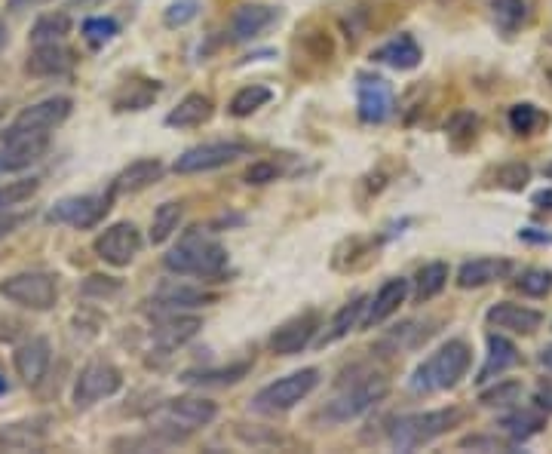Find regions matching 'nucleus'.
I'll return each mask as SVG.
<instances>
[{
	"mask_svg": "<svg viewBox=\"0 0 552 454\" xmlns=\"http://www.w3.org/2000/svg\"><path fill=\"white\" fill-rule=\"evenodd\" d=\"M163 267L178 277H203L218 280L227 270V252L218 240H212L200 227H191L178 237V243L166 252Z\"/></svg>",
	"mask_w": 552,
	"mask_h": 454,
	"instance_id": "1",
	"label": "nucleus"
},
{
	"mask_svg": "<svg viewBox=\"0 0 552 454\" xmlns=\"http://www.w3.org/2000/svg\"><path fill=\"white\" fill-rule=\"evenodd\" d=\"M473 362V350L467 341H448L442 344L430 359H424L418 369H414L408 390L411 393H442L460 384V378H467Z\"/></svg>",
	"mask_w": 552,
	"mask_h": 454,
	"instance_id": "2",
	"label": "nucleus"
},
{
	"mask_svg": "<svg viewBox=\"0 0 552 454\" xmlns=\"http://www.w3.org/2000/svg\"><path fill=\"white\" fill-rule=\"evenodd\" d=\"M460 421H464V412H460V408H436V412L399 415L390 424L387 436H390V445L396 451H414V448H424V445L436 442Z\"/></svg>",
	"mask_w": 552,
	"mask_h": 454,
	"instance_id": "3",
	"label": "nucleus"
},
{
	"mask_svg": "<svg viewBox=\"0 0 552 454\" xmlns=\"http://www.w3.org/2000/svg\"><path fill=\"white\" fill-rule=\"evenodd\" d=\"M316 387H319V369H301L261 387L252 399V408L258 415H283V412H292L298 402H304Z\"/></svg>",
	"mask_w": 552,
	"mask_h": 454,
	"instance_id": "4",
	"label": "nucleus"
},
{
	"mask_svg": "<svg viewBox=\"0 0 552 454\" xmlns=\"http://www.w3.org/2000/svg\"><path fill=\"white\" fill-rule=\"evenodd\" d=\"M71 108H74V102L68 96L43 99V102L25 108L10 123L4 129V135H0V142H7V139H50V132L71 117Z\"/></svg>",
	"mask_w": 552,
	"mask_h": 454,
	"instance_id": "5",
	"label": "nucleus"
},
{
	"mask_svg": "<svg viewBox=\"0 0 552 454\" xmlns=\"http://www.w3.org/2000/svg\"><path fill=\"white\" fill-rule=\"evenodd\" d=\"M0 295L25 310H53L59 301V283L46 270H22L0 283Z\"/></svg>",
	"mask_w": 552,
	"mask_h": 454,
	"instance_id": "6",
	"label": "nucleus"
},
{
	"mask_svg": "<svg viewBox=\"0 0 552 454\" xmlns=\"http://www.w3.org/2000/svg\"><path fill=\"white\" fill-rule=\"evenodd\" d=\"M218 418V405L212 399L203 396H178L169 399L163 408H157L154 421L160 424L157 430H169L175 439H181V433H194L200 427H209Z\"/></svg>",
	"mask_w": 552,
	"mask_h": 454,
	"instance_id": "7",
	"label": "nucleus"
},
{
	"mask_svg": "<svg viewBox=\"0 0 552 454\" xmlns=\"http://www.w3.org/2000/svg\"><path fill=\"white\" fill-rule=\"evenodd\" d=\"M390 393V381L381 378V375H368L365 381L353 384L350 390L338 393L329 405H326V418L332 424H347V421H356L362 418L365 412H372V408Z\"/></svg>",
	"mask_w": 552,
	"mask_h": 454,
	"instance_id": "8",
	"label": "nucleus"
},
{
	"mask_svg": "<svg viewBox=\"0 0 552 454\" xmlns=\"http://www.w3.org/2000/svg\"><path fill=\"white\" fill-rule=\"evenodd\" d=\"M123 387V372L108 359H92L80 369L77 381H74V405L77 408H89L114 393H120Z\"/></svg>",
	"mask_w": 552,
	"mask_h": 454,
	"instance_id": "9",
	"label": "nucleus"
},
{
	"mask_svg": "<svg viewBox=\"0 0 552 454\" xmlns=\"http://www.w3.org/2000/svg\"><path fill=\"white\" fill-rule=\"evenodd\" d=\"M114 194H83V197H65L59 200L50 212H46V221L50 224H68L77 227V231H86V227H96L108 209H111Z\"/></svg>",
	"mask_w": 552,
	"mask_h": 454,
	"instance_id": "10",
	"label": "nucleus"
},
{
	"mask_svg": "<svg viewBox=\"0 0 552 454\" xmlns=\"http://www.w3.org/2000/svg\"><path fill=\"white\" fill-rule=\"evenodd\" d=\"M249 154V148L243 142H206V145H197V148H188L184 151L172 169L178 175H194V172H212V169H221L227 163H234L237 157Z\"/></svg>",
	"mask_w": 552,
	"mask_h": 454,
	"instance_id": "11",
	"label": "nucleus"
},
{
	"mask_svg": "<svg viewBox=\"0 0 552 454\" xmlns=\"http://www.w3.org/2000/svg\"><path fill=\"white\" fill-rule=\"evenodd\" d=\"M142 252V234L132 221H117L96 237V255L111 267H129Z\"/></svg>",
	"mask_w": 552,
	"mask_h": 454,
	"instance_id": "12",
	"label": "nucleus"
},
{
	"mask_svg": "<svg viewBox=\"0 0 552 454\" xmlns=\"http://www.w3.org/2000/svg\"><path fill=\"white\" fill-rule=\"evenodd\" d=\"M356 102H359V117L365 123H384L396 111V99H393L390 83L384 77H372V74H362L359 77Z\"/></svg>",
	"mask_w": 552,
	"mask_h": 454,
	"instance_id": "13",
	"label": "nucleus"
},
{
	"mask_svg": "<svg viewBox=\"0 0 552 454\" xmlns=\"http://www.w3.org/2000/svg\"><path fill=\"white\" fill-rule=\"evenodd\" d=\"M319 326H322L319 313L316 310H304V313L292 316V320H286L280 329L270 335V350L276 356H295L304 347H310V341L319 332Z\"/></svg>",
	"mask_w": 552,
	"mask_h": 454,
	"instance_id": "14",
	"label": "nucleus"
},
{
	"mask_svg": "<svg viewBox=\"0 0 552 454\" xmlns=\"http://www.w3.org/2000/svg\"><path fill=\"white\" fill-rule=\"evenodd\" d=\"M488 326L500 329V332H513V335H531L543 326V313L525 304H513V301H500L485 313Z\"/></svg>",
	"mask_w": 552,
	"mask_h": 454,
	"instance_id": "15",
	"label": "nucleus"
},
{
	"mask_svg": "<svg viewBox=\"0 0 552 454\" xmlns=\"http://www.w3.org/2000/svg\"><path fill=\"white\" fill-rule=\"evenodd\" d=\"M50 341L46 338H28L25 344L16 347L13 353V366H16V375L28 384V387H37L46 375V369H50Z\"/></svg>",
	"mask_w": 552,
	"mask_h": 454,
	"instance_id": "16",
	"label": "nucleus"
},
{
	"mask_svg": "<svg viewBox=\"0 0 552 454\" xmlns=\"http://www.w3.org/2000/svg\"><path fill=\"white\" fill-rule=\"evenodd\" d=\"M405 298H408V280H405V277H393V280H387V283L378 289V295L365 304L362 326H365V329L381 326L384 320H390V316L405 304Z\"/></svg>",
	"mask_w": 552,
	"mask_h": 454,
	"instance_id": "17",
	"label": "nucleus"
},
{
	"mask_svg": "<svg viewBox=\"0 0 552 454\" xmlns=\"http://www.w3.org/2000/svg\"><path fill=\"white\" fill-rule=\"evenodd\" d=\"M510 274H513V261H506V258H473L467 264H460L457 286L460 289H482V286L506 280Z\"/></svg>",
	"mask_w": 552,
	"mask_h": 454,
	"instance_id": "18",
	"label": "nucleus"
},
{
	"mask_svg": "<svg viewBox=\"0 0 552 454\" xmlns=\"http://www.w3.org/2000/svg\"><path fill=\"white\" fill-rule=\"evenodd\" d=\"M276 19H280V13H276L273 7H267V4H243V7L234 10V16H230V40L234 43L255 40Z\"/></svg>",
	"mask_w": 552,
	"mask_h": 454,
	"instance_id": "19",
	"label": "nucleus"
},
{
	"mask_svg": "<svg viewBox=\"0 0 552 454\" xmlns=\"http://www.w3.org/2000/svg\"><path fill=\"white\" fill-rule=\"evenodd\" d=\"M46 148H50V139H7V142H0V175H13V172L34 166L46 154Z\"/></svg>",
	"mask_w": 552,
	"mask_h": 454,
	"instance_id": "20",
	"label": "nucleus"
},
{
	"mask_svg": "<svg viewBox=\"0 0 552 454\" xmlns=\"http://www.w3.org/2000/svg\"><path fill=\"white\" fill-rule=\"evenodd\" d=\"M163 178V163L154 157H148V160H135V163H129L117 178H114V185H111V194L114 197H123V194H138V191H145V188H151L154 181H160Z\"/></svg>",
	"mask_w": 552,
	"mask_h": 454,
	"instance_id": "21",
	"label": "nucleus"
},
{
	"mask_svg": "<svg viewBox=\"0 0 552 454\" xmlns=\"http://www.w3.org/2000/svg\"><path fill=\"white\" fill-rule=\"evenodd\" d=\"M154 304L166 313H175V310H197V307H206V304H215V295L212 292H203L197 286H184V283H163L157 292H154Z\"/></svg>",
	"mask_w": 552,
	"mask_h": 454,
	"instance_id": "22",
	"label": "nucleus"
},
{
	"mask_svg": "<svg viewBox=\"0 0 552 454\" xmlns=\"http://www.w3.org/2000/svg\"><path fill=\"white\" fill-rule=\"evenodd\" d=\"M71 65H74V56H71V50L62 47V40H59V43H37L25 68L34 77H59V74H68Z\"/></svg>",
	"mask_w": 552,
	"mask_h": 454,
	"instance_id": "23",
	"label": "nucleus"
},
{
	"mask_svg": "<svg viewBox=\"0 0 552 454\" xmlns=\"http://www.w3.org/2000/svg\"><path fill=\"white\" fill-rule=\"evenodd\" d=\"M519 362V347L503 338V335H488V356H485V366L479 369L476 384H488L497 381L500 375H506Z\"/></svg>",
	"mask_w": 552,
	"mask_h": 454,
	"instance_id": "24",
	"label": "nucleus"
},
{
	"mask_svg": "<svg viewBox=\"0 0 552 454\" xmlns=\"http://www.w3.org/2000/svg\"><path fill=\"white\" fill-rule=\"evenodd\" d=\"M203 329V320L200 316H184V313H169L166 320H160L157 326H154V341L163 347V350H175V347H181V344H188L197 332Z\"/></svg>",
	"mask_w": 552,
	"mask_h": 454,
	"instance_id": "25",
	"label": "nucleus"
},
{
	"mask_svg": "<svg viewBox=\"0 0 552 454\" xmlns=\"http://www.w3.org/2000/svg\"><path fill=\"white\" fill-rule=\"evenodd\" d=\"M372 59L381 62V65H390V68H396V71H411V68L421 65L424 56H421L418 40H414L411 34H399V37L387 40L384 47H378V50L372 53Z\"/></svg>",
	"mask_w": 552,
	"mask_h": 454,
	"instance_id": "26",
	"label": "nucleus"
},
{
	"mask_svg": "<svg viewBox=\"0 0 552 454\" xmlns=\"http://www.w3.org/2000/svg\"><path fill=\"white\" fill-rule=\"evenodd\" d=\"M497 427L506 433V439L522 445L546 427V412H540V408H513L497 421Z\"/></svg>",
	"mask_w": 552,
	"mask_h": 454,
	"instance_id": "27",
	"label": "nucleus"
},
{
	"mask_svg": "<svg viewBox=\"0 0 552 454\" xmlns=\"http://www.w3.org/2000/svg\"><path fill=\"white\" fill-rule=\"evenodd\" d=\"M212 99L203 96V93H191L184 96L169 114H166V126L172 129H191V126H203L209 117H212Z\"/></svg>",
	"mask_w": 552,
	"mask_h": 454,
	"instance_id": "28",
	"label": "nucleus"
},
{
	"mask_svg": "<svg viewBox=\"0 0 552 454\" xmlns=\"http://www.w3.org/2000/svg\"><path fill=\"white\" fill-rule=\"evenodd\" d=\"M252 362H237V366L227 369H206V372H184V384H197V387H224V384H237L249 375Z\"/></svg>",
	"mask_w": 552,
	"mask_h": 454,
	"instance_id": "29",
	"label": "nucleus"
},
{
	"mask_svg": "<svg viewBox=\"0 0 552 454\" xmlns=\"http://www.w3.org/2000/svg\"><path fill=\"white\" fill-rule=\"evenodd\" d=\"M365 304L368 298L365 295H356L353 301H347L338 313H335V320H332V329L329 335L322 338V344H332V341H341L344 335H350L356 326H362V313H365Z\"/></svg>",
	"mask_w": 552,
	"mask_h": 454,
	"instance_id": "30",
	"label": "nucleus"
},
{
	"mask_svg": "<svg viewBox=\"0 0 552 454\" xmlns=\"http://www.w3.org/2000/svg\"><path fill=\"white\" fill-rule=\"evenodd\" d=\"M445 286H448V264L445 261L424 264L418 270V280H414V298H418L421 304L424 301H433Z\"/></svg>",
	"mask_w": 552,
	"mask_h": 454,
	"instance_id": "31",
	"label": "nucleus"
},
{
	"mask_svg": "<svg viewBox=\"0 0 552 454\" xmlns=\"http://www.w3.org/2000/svg\"><path fill=\"white\" fill-rule=\"evenodd\" d=\"M181 215H184V206L181 203H163V206H157V212L151 218V234H148V240L154 246H163L178 231Z\"/></svg>",
	"mask_w": 552,
	"mask_h": 454,
	"instance_id": "32",
	"label": "nucleus"
},
{
	"mask_svg": "<svg viewBox=\"0 0 552 454\" xmlns=\"http://www.w3.org/2000/svg\"><path fill=\"white\" fill-rule=\"evenodd\" d=\"M491 13L503 34H513L528 22V0H491Z\"/></svg>",
	"mask_w": 552,
	"mask_h": 454,
	"instance_id": "33",
	"label": "nucleus"
},
{
	"mask_svg": "<svg viewBox=\"0 0 552 454\" xmlns=\"http://www.w3.org/2000/svg\"><path fill=\"white\" fill-rule=\"evenodd\" d=\"M71 31V16L68 13H46L34 22L31 40L34 43H59Z\"/></svg>",
	"mask_w": 552,
	"mask_h": 454,
	"instance_id": "34",
	"label": "nucleus"
},
{
	"mask_svg": "<svg viewBox=\"0 0 552 454\" xmlns=\"http://www.w3.org/2000/svg\"><path fill=\"white\" fill-rule=\"evenodd\" d=\"M273 99V93L267 86H261V83H252V86H243L240 93L230 99V114L234 117H249V114H255L258 108H264L267 102Z\"/></svg>",
	"mask_w": 552,
	"mask_h": 454,
	"instance_id": "35",
	"label": "nucleus"
},
{
	"mask_svg": "<svg viewBox=\"0 0 552 454\" xmlns=\"http://www.w3.org/2000/svg\"><path fill=\"white\" fill-rule=\"evenodd\" d=\"M516 289L528 298H546L552 292V270H543V267L522 270L519 280H516Z\"/></svg>",
	"mask_w": 552,
	"mask_h": 454,
	"instance_id": "36",
	"label": "nucleus"
},
{
	"mask_svg": "<svg viewBox=\"0 0 552 454\" xmlns=\"http://www.w3.org/2000/svg\"><path fill=\"white\" fill-rule=\"evenodd\" d=\"M40 188V178H22V181H7L0 185V209H16L25 200H31Z\"/></svg>",
	"mask_w": 552,
	"mask_h": 454,
	"instance_id": "37",
	"label": "nucleus"
},
{
	"mask_svg": "<svg viewBox=\"0 0 552 454\" xmlns=\"http://www.w3.org/2000/svg\"><path fill=\"white\" fill-rule=\"evenodd\" d=\"M117 31H120V25L111 16H92L83 22V37H86L89 47H105V43H111L117 37Z\"/></svg>",
	"mask_w": 552,
	"mask_h": 454,
	"instance_id": "38",
	"label": "nucleus"
},
{
	"mask_svg": "<svg viewBox=\"0 0 552 454\" xmlns=\"http://www.w3.org/2000/svg\"><path fill=\"white\" fill-rule=\"evenodd\" d=\"M132 93H126V99H117V111H145L157 96H160V83H132Z\"/></svg>",
	"mask_w": 552,
	"mask_h": 454,
	"instance_id": "39",
	"label": "nucleus"
},
{
	"mask_svg": "<svg viewBox=\"0 0 552 454\" xmlns=\"http://www.w3.org/2000/svg\"><path fill=\"white\" fill-rule=\"evenodd\" d=\"M519 396H522V384L519 381H497L491 390H482L479 393V402L485 408H503V405L519 402Z\"/></svg>",
	"mask_w": 552,
	"mask_h": 454,
	"instance_id": "40",
	"label": "nucleus"
},
{
	"mask_svg": "<svg viewBox=\"0 0 552 454\" xmlns=\"http://www.w3.org/2000/svg\"><path fill=\"white\" fill-rule=\"evenodd\" d=\"M540 123H543V114H540L537 105L522 102V105H513V108H510V129H513L516 135H531Z\"/></svg>",
	"mask_w": 552,
	"mask_h": 454,
	"instance_id": "41",
	"label": "nucleus"
},
{
	"mask_svg": "<svg viewBox=\"0 0 552 454\" xmlns=\"http://www.w3.org/2000/svg\"><path fill=\"white\" fill-rule=\"evenodd\" d=\"M197 13H200V4H197V0H175V4H169V7H166L163 22H166L169 28H181V25L194 22V19H197Z\"/></svg>",
	"mask_w": 552,
	"mask_h": 454,
	"instance_id": "42",
	"label": "nucleus"
},
{
	"mask_svg": "<svg viewBox=\"0 0 552 454\" xmlns=\"http://www.w3.org/2000/svg\"><path fill=\"white\" fill-rule=\"evenodd\" d=\"M528 178H531V169L525 163H510L497 172V185L510 188V191H522L528 185Z\"/></svg>",
	"mask_w": 552,
	"mask_h": 454,
	"instance_id": "43",
	"label": "nucleus"
},
{
	"mask_svg": "<svg viewBox=\"0 0 552 454\" xmlns=\"http://www.w3.org/2000/svg\"><path fill=\"white\" fill-rule=\"evenodd\" d=\"M460 448H473V451H513V439H497V436H464Z\"/></svg>",
	"mask_w": 552,
	"mask_h": 454,
	"instance_id": "44",
	"label": "nucleus"
},
{
	"mask_svg": "<svg viewBox=\"0 0 552 454\" xmlns=\"http://www.w3.org/2000/svg\"><path fill=\"white\" fill-rule=\"evenodd\" d=\"M276 166L273 163H252L249 172H246V181L249 185H267V181H276Z\"/></svg>",
	"mask_w": 552,
	"mask_h": 454,
	"instance_id": "45",
	"label": "nucleus"
},
{
	"mask_svg": "<svg viewBox=\"0 0 552 454\" xmlns=\"http://www.w3.org/2000/svg\"><path fill=\"white\" fill-rule=\"evenodd\" d=\"M117 289H120V283L111 277H89L83 286V295H114Z\"/></svg>",
	"mask_w": 552,
	"mask_h": 454,
	"instance_id": "46",
	"label": "nucleus"
},
{
	"mask_svg": "<svg viewBox=\"0 0 552 454\" xmlns=\"http://www.w3.org/2000/svg\"><path fill=\"white\" fill-rule=\"evenodd\" d=\"M22 221H25V215H19L13 209H0V240L10 237Z\"/></svg>",
	"mask_w": 552,
	"mask_h": 454,
	"instance_id": "47",
	"label": "nucleus"
},
{
	"mask_svg": "<svg viewBox=\"0 0 552 454\" xmlns=\"http://www.w3.org/2000/svg\"><path fill=\"white\" fill-rule=\"evenodd\" d=\"M519 240L522 243H534V246H552V234L540 231V227H522Z\"/></svg>",
	"mask_w": 552,
	"mask_h": 454,
	"instance_id": "48",
	"label": "nucleus"
},
{
	"mask_svg": "<svg viewBox=\"0 0 552 454\" xmlns=\"http://www.w3.org/2000/svg\"><path fill=\"white\" fill-rule=\"evenodd\" d=\"M534 405L540 408V412L552 415V381H543V384L534 390Z\"/></svg>",
	"mask_w": 552,
	"mask_h": 454,
	"instance_id": "49",
	"label": "nucleus"
},
{
	"mask_svg": "<svg viewBox=\"0 0 552 454\" xmlns=\"http://www.w3.org/2000/svg\"><path fill=\"white\" fill-rule=\"evenodd\" d=\"M534 206H537V209H552V188L537 191V194H534Z\"/></svg>",
	"mask_w": 552,
	"mask_h": 454,
	"instance_id": "50",
	"label": "nucleus"
},
{
	"mask_svg": "<svg viewBox=\"0 0 552 454\" xmlns=\"http://www.w3.org/2000/svg\"><path fill=\"white\" fill-rule=\"evenodd\" d=\"M40 4H50V0H10V10H31Z\"/></svg>",
	"mask_w": 552,
	"mask_h": 454,
	"instance_id": "51",
	"label": "nucleus"
},
{
	"mask_svg": "<svg viewBox=\"0 0 552 454\" xmlns=\"http://www.w3.org/2000/svg\"><path fill=\"white\" fill-rule=\"evenodd\" d=\"M537 362H540V366H543V369H549V372H552V344L540 350V356H537Z\"/></svg>",
	"mask_w": 552,
	"mask_h": 454,
	"instance_id": "52",
	"label": "nucleus"
},
{
	"mask_svg": "<svg viewBox=\"0 0 552 454\" xmlns=\"http://www.w3.org/2000/svg\"><path fill=\"white\" fill-rule=\"evenodd\" d=\"M99 4H102V0H71V7H80V10H92Z\"/></svg>",
	"mask_w": 552,
	"mask_h": 454,
	"instance_id": "53",
	"label": "nucleus"
},
{
	"mask_svg": "<svg viewBox=\"0 0 552 454\" xmlns=\"http://www.w3.org/2000/svg\"><path fill=\"white\" fill-rule=\"evenodd\" d=\"M7 40H10V34H7V25L0 22V53H4V47H7Z\"/></svg>",
	"mask_w": 552,
	"mask_h": 454,
	"instance_id": "54",
	"label": "nucleus"
},
{
	"mask_svg": "<svg viewBox=\"0 0 552 454\" xmlns=\"http://www.w3.org/2000/svg\"><path fill=\"white\" fill-rule=\"evenodd\" d=\"M0 451H10V442H7L4 430H0Z\"/></svg>",
	"mask_w": 552,
	"mask_h": 454,
	"instance_id": "55",
	"label": "nucleus"
},
{
	"mask_svg": "<svg viewBox=\"0 0 552 454\" xmlns=\"http://www.w3.org/2000/svg\"><path fill=\"white\" fill-rule=\"evenodd\" d=\"M0 393H7V378L4 375H0Z\"/></svg>",
	"mask_w": 552,
	"mask_h": 454,
	"instance_id": "56",
	"label": "nucleus"
},
{
	"mask_svg": "<svg viewBox=\"0 0 552 454\" xmlns=\"http://www.w3.org/2000/svg\"><path fill=\"white\" fill-rule=\"evenodd\" d=\"M543 175H546V178H552V163H549V166L543 169Z\"/></svg>",
	"mask_w": 552,
	"mask_h": 454,
	"instance_id": "57",
	"label": "nucleus"
}]
</instances>
